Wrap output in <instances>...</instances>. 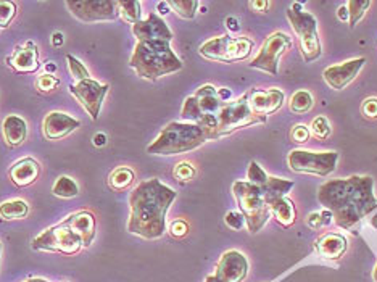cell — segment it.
<instances>
[{
    "label": "cell",
    "instance_id": "1",
    "mask_svg": "<svg viewBox=\"0 0 377 282\" xmlns=\"http://www.w3.org/2000/svg\"><path fill=\"white\" fill-rule=\"evenodd\" d=\"M318 202L332 213L335 224L353 229L361 219L377 212L374 179L371 176L330 179L319 186Z\"/></svg>",
    "mask_w": 377,
    "mask_h": 282
},
{
    "label": "cell",
    "instance_id": "2",
    "mask_svg": "<svg viewBox=\"0 0 377 282\" xmlns=\"http://www.w3.org/2000/svg\"><path fill=\"white\" fill-rule=\"evenodd\" d=\"M176 197L178 192L157 178L139 184L129 196L128 233L147 240L162 237L167 230V213Z\"/></svg>",
    "mask_w": 377,
    "mask_h": 282
},
{
    "label": "cell",
    "instance_id": "3",
    "mask_svg": "<svg viewBox=\"0 0 377 282\" xmlns=\"http://www.w3.org/2000/svg\"><path fill=\"white\" fill-rule=\"evenodd\" d=\"M129 66L136 71L139 78L157 81L163 76L183 70L184 63L173 52L168 40H142L134 49Z\"/></svg>",
    "mask_w": 377,
    "mask_h": 282
},
{
    "label": "cell",
    "instance_id": "4",
    "mask_svg": "<svg viewBox=\"0 0 377 282\" xmlns=\"http://www.w3.org/2000/svg\"><path fill=\"white\" fill-rule=\"evenodd\" d=\"M208 141H211L210 134L199 125L173 121L164 126L157 139L147 147V153L162 157L179 155L192 152Z\"/></svg>",
    "mask_w": 377,
    "mask_h": 282
},
{
    "label": "cell",
    "instance_id": "5",
    "mask_svg": "<svg viewBox=\"0 0 377 282\" xmlns=\"http://www.w3.org/2000/svg\"><path fill=\"white\" fill-rule=\"evenodd\" d=\"M224 102L218 97V89L211 84H205L197 89L194 95L185 99L180 116L200 127L210 134L213 141V134L218 125V115L223 109Z\"/></svg>",
    "mask_w": 377,
    "mask_h": 282
},
{
    "label": "cell",
    "instance_id": "6",
    "mask_svg": "<svg viewBox=\"0 0 377 282\" xmlns=\"http://www.w3.org/2000/svg\"><path fill=\"white\" fill-rule=\"evenodd\" d=\"M232 194L239 205L240 213L244 214L247 228L252 234L260 233L271 218L270 205L266 200V189L255 186L249 181H236L232 184Z\"/></svg>",
    "mask_w": 377,
    "mask_h": 282
},
{
    "label": "cell",
    "instance_id": "7",
    "mask_svg": "<svg viewBox=\"0 0 377 282\" xmlns=\"http://www.w3.org/2000/svg\"><path fill=\"white\" fill-rule=\"evenodd\" d=\"M266 120L268 118L258 115L256 110L253 109L249 92H245L239 99L227 102L223 105L218 115V125H216L213 141L229 136L237 130H242V127L261 125V123H266Z\"/></svg>",
    "mask_w": 377,
    "mask_h": 282
},
{
    "label": "cell",
    "instance_id": "8",
    "mask_svg": "<svg viewBox=\"0 0 377 282\" xmlns=\"http://www.w3.org/2000/svg\"><path fill=\"white\" fill-rule=\"evenodd\" d=\"M287 19L291 22L293 33L297 34L303 60L307 63L318 60L323 54L321 42L318 36V22L311 13L303 12V5L293 2L292 7L287 10Z\"/></svg>",
    "mask_w": 377,
    "mask_h": 282
},
{
    "label": "cell",
    "instance_id": "9",
    "mask_svg": "<svg viewBox=\"0 0 377 282\" xmlns=\"http://www.w3.org/2000/svg\"><path fill=\"white\" fill-rule=\"evenodd\" d=\"M253 47H255V42L249 38L220 36V38H213L201 44L199 52L206 60L234 63V61L249 58Z\"/></svg>",
    "mask_w": 377,
    "mask_h": 282
},
{
    "label": "cell",
    "instance_id": "10",
    "mask_svg": "<svg viewBox=\"0 0 377 282\" xmlns=\"http://www.w3.org/2000/svg\"><path fill=\"white\" fill-rule=\"evenodd\" d=\"M31 247L40 252H59L63 255H76L82 249L81 239L70 229L68 223L61 221L45 229L43 234L33 239Z\"/></svg>",
    "mask_w": 377,
    "mask_h": 282
},
{
    "label": "cell",
    "instance_id": "11",
    "mask_svg": "<svg viewBox=\"0 0 377 282\" xmlns=\"http://www.w3.org/2000/svg\"><path fill=\"white\" fill-rule=\"evenodd\" d=\"M288 168L293 173L314 174V176L326 178L337 168V152H309V150H292L287 157Z\"/></svg>",
    "mask_w": 377,
    "mask_h": 282
},
{
    "label": "cell",
    "instance_id": "12",
    "mask_svg": "<svg viewBox=\"0 0 377 282\" xmlns=\"http://www.w3.org/2000/svg\"><path fill=\"white\" fill-rule=\"evenodd\" d=\"M292 47V38L282 31H276L268 36L263 42L260 52L253 58L249 66L253 70H261L270 73L271 76H277L279 73V60L281 56Z\"/></svg>",
    "mask_w": 377,
    "mask_h": 282
},
{
    "label": "cell",
    "instance_id": "13",
    "mask_svg": "<svg viewBox=\"0 0 377 282\" xmlns=\"http://www.w3.org/2000/svg\"><path fill=\"white\" fill-rule=\"evenodd\" d=\"M66 7L75 18L84 23L115 22L120 17L118 2L115 0H77V2H66Z\"/></svg>",
    "mask_w": 377,
    "mask_h": 282
},
{
    "label": "cell",
    "instance_id": "14",
    "mask_svg": "<svg viewBox=\"0 0 377 282\" xmlns=\"http://www.w3.org/2000/svg\"><path fill=\"white\" fill-rule=\"evenodd\" d=\"M110 86L100 84L94 79H86L81 83L70 86V94L79 102L82 109L91 116L92 121H97L100 116L102 104L105 100Z\"/></svg>",
    "mask_w": 377,
    "mask_h": 282
},
{
    "label": "cell",
    "instance_id": "15",
    "mask_svg": "<svg viewBox=\"0 0 377 282\" xmlns=\"http://www.w3.org/2000/svg\"><path fill=\"white\" fill-rule=\"evenodd\" d=\"M249 274V260L239 250H227L211 276L215 282H244Z\"/></svg>",
    "mask_w": 377,
    "mask_h": 282
},
{
    "label": "cell",
    "instance_id": "16",
    "mask_svg": "<svg viewBox=\"0 0 377 282\" xmlns=\"http://www.w3.org/2000/svg\"><path fill=\"white\" fill-rule=\"evenodd\" d=\"M366 63V58H353L347 60L340 65H332L324 70L323 78L329 84L330 89L342 91L358 76L360 70Z\"/></svg>",
    "mask_w": 377,
    "mask_h": 282
},
{
    "label": "cell",
    "instance_id": "17",
    "mask_svg": "<svg viewBox=\"0 0 377 282\" xmlns=\"http://www.w3.org/2000/svg\"><path fill=\"white\" fill-rule=\"evenodd\" d=\"M132 34L136 36L137 42H142V40H168V42H171L173 40L171 29L157 13H151L146 19H141L134 24Z\"/></svg>",
    "mask_w": 377,
    "mask_h": 282
},
{
    "label": "cell",
    "instance_id": "18",
    "mask_svg": "<svg viewBox=\"0 0 377 282\" xmlns=\"http://www.w3.org/2000/svg\"><path fill=\"white\" fill-rule=\"evenodd\" d=\"M81 126V121L76 118L66 115L63 111H52L44 118V137L47 141H59L70 136Z\"/></svg>",
    "mask_w": 377,
    "mask_h": 282
},
{
    "label": "cell",
    "instance_id": "19",
    "mask_svg": "<svg viewBox=\"0 0 377 282\" xmlns=\"http://www.w3.org/2000/svg\"><path fill=\"white\" fill-rule=\"evenodd\" d=\"M8 66L17 71V73H36L39 70V50L33 40L23 45H18L15 49L12 56L7 58Z\"/></svg>",
    "mask_w": 377,
    "mask_h": 282
},
{
    "label": "cell",
    "instance_id": "20",
    "mask_svg": "<svg viewBox=\"0 0 377 282\" xmlns=\"http://www.w3.org/2000/svg\"><path fill=\"white\" fill-rule=\"evenodd\" d=\"M70 229L81 239L82 247H91L95 237V217L87 210L70 214L66 218Z\"/></svg>",
    "mask_w": 377,
    "mask_h": 282
},
{
    "label": "cell",
    "instance_id": "21",
    "mask_svg": "<svg viewBox=\"0 0 377 282\" xmlns=\"http://www.w3.org/2000/svg\"><path fill=\"white\" fill-rule=\"evenodd\" d=\"M314 249H316L318 255L324 260H339L347 252L348 242L342 234L328 233L316 239Z\"/></svg>",
    "mask_w": 377,
    "mask_h": 282
},
{
    "label": "cell",
    "instance_id": "22",
    "mask_svg": "<svg viewBox=\"0 0 377 282\" xmlns=\"http://www.w3.org/2000/svg\"><path fill=\"white\" fill-rule=\"evenodd\" d=\"M2 134L5 143L10 148H17L28 137V125L22 116L8 115L2 123Z\"/></svg>",
    "mask_w": 377,
    "mask_h": 282
},
{
    "label": "cell",
    "instance_id": "23",
    "mask_svg": "<svg viewBox=\"0 0 377 282\" xmlns=\"http://www.w3.org/2000/svg\"><path fill=\"white\" fill-rule=\"evenodd\" d=\"M39 176V163L34 158H23L10 169V179L15 186L28 187L36 182Z\"/></svg>",
    "mask_w": 377,
    "mask_h": 282
},
{
    "label": "cell",
    "instance_id": "24",
    "mask_svg": "<svg viewBox=\"0 0 377 282\" xmlns=\"http://www.w3.org/2000/svg\"><path fill=\"white\" fill-rule=\"evenodd\" d=\"M270 212L272 217L276 218V221L284 226V228H291V226L295 223V205H293V202L288 197H281L275 200V202L270 205Z\"/></svg>",
    "mask_w": 377,
    "mask_h": 282
},
{
    "label": "cell",
    "instance_id": "25",
    "mask_svg": "<svg viewBox=\"0 0 377 282\" xmlns=\"http://www.w3.org/2000/svg\"><path fill=\"white\" fill-rule=\"evenodd\" d=\"M134 179H136V174H134L131 168L120 166L110 173V176H108V186H110L111 191L123 192L132 186Z\"/></svg>",
    "mask_w": 377,
    "mask_h": 282
},
{
    "label": "cell",
    "instance_id": "26",
    "mask_svg": "<svg viewBox=\"0 0 377 282\" xmlns=\"http://www.w3.org/2000/svg\"><path fill=\"white\" fill-rule=\"evenodd\" d=\"M29 205L22 198L7 200V202L0 203V218L5 221H12V219H23L28 217Z\"/></svg>",
    "mask_w": 377,
    "mask_h": 282
},
{
    "label": "cell",
    "instance_id": "27",
    "mask_svg": "<svg viewBox=\"0 0 377 282\" xmlns=\"http://www.w3.org/2000/svg\"><path fill=\"white\" fill-rule=\"evenodd\" d=\"M118 12L125 23L136 24L142 19V5L137 0H128V2H118Z\"/></svg>",
    "mask_w": 377,
    "mask_h": 282
},
{
    "label": "cell",
    "instance_id": "28",
    "mask_svg": "<svg viewBox=\"0 0 377 282\" xmlns=\"http://www.w3.org/2000/svg\"><path fill=\"white\" fill-rule=\"evenodd\" d=\"M52 194L60 198H73L79 194V187L70 176H60L52 186Z\"/></svg>",
    "mask_w": 377,
    "mask_h": 282
},
{
    "label": "cell",
    "instance_id": "29",
    "mask_svg": "<svg viewBox=\"0 0 377 282\" xmlns=\"http://www.w3.org/2000/svg\"><path fill=\"white\" fill-rule=\"evenodd\" d=\"M314 99L313 95L309 94L308 91H297L295 94L291 97V102H288V109L295 115H303L313 109Z\"/></svg>",
    "mask_w": 377,
    "mask_h": 282
},
{
    "label": "cell",
    "instance_id": "30",
    "mask_svg": "<svg viewBox=\"0 0 377 282\" xmlns=\"http://www.w3.org/2000/svg\"><path fill=\"white\" fill-rule=\"evenodd\" d=\"M169 8L178 13V17L184 19H194L199 10L197 0H169Z\"/></svg>",
    "mask_w": 377,
    "mask_h": 282
},
{
    "label": "cell",
    "instance_id": "31",
    "mask_svg": "<svg viewBox=\"0 0 377 282\" xmlns=\"http://www.w3.org/2000/svg\"><path fill=\"white\" fill-rule=\"evenodd\" d=\"M371 7L369 0H364V2H360V0H350L347 3L348 8V26L355 28L356 23L360 22L361 18L364 17V13L368 12V8Z\"/></svg>",
    "mask_w": 377,
    "mask_h": 282
},
{
    "label": "cell",
    "instance_id": "32",
    "mask_svg": "<svg viewBox=\"0 0 377 282\" xmlns=\"http://www.w3.org/2000/svg\"><path fill=\"white\" fill-rule=\"evenodd\" d=\"M66 61H68V71L70 75L76 79V83H81V81L91 79L89 70L86 68L84 63L81 60H77L75 55H66Z\"/></svg>",
    "mask_w": 377,
    "mask_h": 282
},
{
    "label": "cell",
    "instance_id": "33",
    "mask_svg": "<svg viewBox=\"0 0 377 282\" xmlns=\"http://www.w3.org/2000/svg\"><path fill=\"white\" fill-rule=\"evenodd\" d=\"M17 17V3L0 0V29L8 28Z\"/></svg>",
    "mask_w": 377,
    "mask_h": 282
},
{
    "label": "cell",
    "instance_id": "34",
    "mask_svg": "<svg viewBox=\"0 0 377 282\" xmlns=\"http://www.w3.org/2000/svg\"><path fill=\"white\" fill-rule=\"evenodd\" d=\"M195 173H197V171H195L194 165H192V163H189V162H180L173 169V176L179 182L192 181V179L195 178Z\"/></svg>",
    "mask_w": 377,
    "mask_h": 282
},
{
    "label": "cell",
    "instance_id": "35",
    "mask_svg": "<svg viewBox=\"0 0 377 282\" xmlns=\"http://www.w3.org/2000/svg\"><path fill=\"white\" fill-rule=\"evenodd\" d=\"M330 123L326 116L319 115L313 120L311 123V130H309V132H313V136H316L318 139H328V137L330 136Z\"/></svg>",
    "mask_w": 377,
    "mask_h": 282
},
{
    "label": "cell",
    "instance_id": "36",
    "mask_svg": "<svg viewBox=\"0 0 377 282\" xmlns=\"http://www.w3.org/2000/svg\"><path fill=\"white\" fill-rule=\"evenodd\" d=\"M247 178H249V182L255 184V186H263V184H266L268 179H270V176H268L265 169L258 165L256 162L250 163L249 173H247Z\"/></svg>",
    "mask_w": 377,
    "mask_h": 282
},
{
    "label": "cell",
    "instance_id": "37",
    "mask_svg": "<svg viewBox=\"0 0 377 282\" xmlns=\"http://www.w3.org/2000/svg\"><path fill=\"white\" fill-rule=\"evenodd\" d=\"M59 86H60V79L56 78L55 75H49V73H44L43 76H39L38 81H36V87H38V91L40 92H52V91H55Z\"/></svg>",
    "mask_w": 377,
    "mask_h": 282
},
{
    "label": "cell",
    "instance_id": "38",
    "mask_svg": "<svg viewBox=\"0 0 377 282\" xmlns=\"http://www.w3.org/2000/svg\"><path fill=\"white\" fill-rule=\"evenodd\" d=\"M224 223L227 228H231L234 230H240L244 226H247L244 214H242L240 212H227L224 217Z\"/></svg>",
    "mask_w": 377,
    "mask_h": 282
},
{
    "label": "cell",
    "instance_id": "39",
    "mask_svg": "<svg viewBox=\"0 0 377 282\" xmlns=\"http://www.w3.org/2000/svg\"><path fill=\"white\" fill-rule=\"evenodd\" d=\"M309 136H311V132L305 125H295L291 131V139L295 143H305L309 139Z\"/></svg>",
    "mask_w": 377,
    "mask_h": 282
},
{
    "label": "cell",
    "instance_id": "40",
    "mask_svg": "<svg viewBox=\"0 0 377 282\" xmlns=\"http://www.w3.org/2000/svg\"><path fill=\"white\" fill-rule=\"evenodd\" d=\"M187 233H189V226L184 219H176V221H173L171 224H169V234H171L173 237H176V239L185 237Z\"/></svg>",
    "mask_w": 377,
    "mask_h": 282
},
{
    "label": "cell",
    "instance_id": "41",
    "mask_svg": "<svg viewBox=\"0 0 377 282\" xmlns=\"http://www.w3.org/2000/svg\"><path fill=\"white\" fill-rule=\"evenodd\" d=\"M361 113H363L366 118H371V120L377 118V99L376 97H369V99H366L363 104H361Z\"/></svg>",
    "mask_w": 377,
    "mask_h": 282
},
{
    "label": "cell",
    "instance_id": "42",
    "mask_svg": "<svg viewBox=\"0 0 377 282\" xmlns=\"http://www.w3.org/2000/svg\"><path fill=\"white\" fill-rule=\"evenodd\" d=\"M307 224H308V228H311V229H319V228H323V226H326L324 224L321 213H309L307 218Z\"/></svg>",
    "mask_w": 377,
    "mask_h": 282
},
{
    "label": "cell",
    "instance_id": "43",
    "mask_svg": "<svg viewBox=\"0 0 377 282\" xmlns=\"http://www.w3.org/2000/svg\"><path fill=\"white\" fill-rule=\"evenodd\" d=\"M250 7L255 10V12H268V8H270V2L268 0H253L250 2Z\"/></svg>",
    "mask_w": 377,
    "mask_h": 282
},
{
    "label": "cell",
    "instance_id": "44",
    "mask_svg": "<svg viewBox=\"0 0 377 282\" xmlns=\"http://www.w3.org/2000/svg\"><path fill=\"white\" fill-rule=\"evenodd\" d=\"M226 28L231 31V33H237V31L240 29L239 26V19L234 18V17H227L226 18Z\"/></svg>",
    "mask_w": 377,
    "mask_h": 282
},
{
    "label": "cell",
    "instance_id": "45",
    "mask_svg": "<svg viewBox=\"0 0 377 282\" xmlns=\"http://www.w3.org/2000/svg\"><path fill=\"white\" fill-rule=\"evenodd\" d=\"M92 142H94L95 147H105L107 146V136L103 132H97V134L92 137Z\"/></svg>",
    "mask_w": 377,
    "mask_h": 282
},
{
    "label": "cell",
    "instance_id": "46",
    "mask_svg": "<svg viewBox=\"0 0 377 282\" xmlns=\"http://www.w3.org/2000/svg\"><path fill=\"white\" fill-rule=\"evenodd\" d=\"M218 97L224 104H227V102H231L232 99V92L231 89H227V87H221V89H218Z\"/></svg>",
    "mask_w": 377,
    "mask_h": 282
},
{
    "label": "cell",
    "instance_id": "47",
    "mask_svg": "<svg viewBox=\"0 0 377 282\" xmlns=\"http://www.w3.org/2000/svg\"><path fill=\"white\" fill-rule=\"evenodd\" d=\"M157 12H158V17H164V15H168L169 12H171V8H169V3L168 2H158L157 3Z\"/></svg>",
    "mask_w": 377,
    "mask_h": 282
},
{
    "label": "cell",
    "instance_id": "48",
    "mask_svg": "<svg viewBox=\"0 0 377 282\" xmlns=\"http://www.w3.org/2000/svg\"><path fill=\"white\" fill-rule=\"evenodd\" d=\"M63 42H65V38L61 33H55L54 36H52V45H54V47H61Z\"/></svg>",
    "mask_w": 377,
    "mask_h": 282
},
{
    "label": "cell",
    "instance_id": "49",
    "mask_svg": "<svg viewBox=\"0 0 377 282\" xmlns=\"http://www.w3.org/2000/svg\"><path fill=\"white\" fill-rule=\"evenodd\" d=\"M337 18L340 22H347L348 23V8L347 7H340L337 10Z\"/></svg>",
    "mask_w": 377,
    "mask_h": 282
},
{
    "label": "cell",
    "instance_id": "50",
    "mask_svg": "<svg viewBox=\"0 0 377 282\" xmlns=\"http://www.w3.org/2000/svg\"><path fill=\"white\" fill-rule=\"evenodd\" d=\"M321 214H323V219H324V224H326V226H329L330 223H332V213H330L329 212V210H324V212H321Z\"/></svg>",
    "mask_w": 377,
    "mask_h": 282
},
{
    "label": "cell",
    "instance_id": "51",
    "mask_svg": "<svg viewBox=\"0 0 377 282\" xmlns=\"http://www.w3.org/2000/svg\"><path fill=\"white\" fill-rule=\"evenodd\" d=\"M45 70H47V73H49V75H54L55 71H56V65H55V63H52V61H49V63L45 65Z\"/></svg>",
    "mask_w": 377,
    "mask_h": 282
},
{
    "label": "cell",
    "instance_id": "52",
    "mask_svg": "<svg viewBox=\"0 0 377 282\" xmlns=\"http://www.w3.org/2000/svg\"><path fill=\"white\" fill-rule=\"evenodd\" d=\"M371 224H373V228H376V229H377V213L374 214L373 218H371Z\"/></svg>",
    "mask_w": 377,
    "mask_h": 282
},
{
    "label": "cell",
    "instance_id": "53",
    "mask_svg": "<svg viewBox=\"0 0 377 282\" xmlns=\"http://www.w3.org/2000/svg\"><path fill=\"white\" fill-rule=\"evenodd\" d=\"M24 282H49V281L40 279V278H34V279H28V281H24Z\"/></svg>",
    "mask_w": 377,
    "mask_h": 282
},
{
    "label": "cell",
    "instance_id": "54",
    "mask_svg": "<svg viewBox=\"0 0 377 282\" xmlns=\"http://www.w3.org/2000/svg\"><path fill=\"white\" fill-rule=\"evenodd\" d=\"M373 279H374V282H377V263H376L374 269H373Z\"/></svg>",
    "mask_w": 377,
    "mask_h": 282
},
{
    "label": "cell",
    "instance_id": "55",
    "mask_svg": "<svg viewBox=\"0 0 377 282\" xmlns=\"http://www.w3.org/2000/svg\"><path fill=\"white\" fill-rule=\"evenodd\" d=\"M205 282H215L213 279H211V276H206V279H205Z\"/></svg>",
    "mask_w": 377,
    "mask_h": 282
},
{
    "label": "cell",
    "instance_id": "56",
    "mask_svg": "<svg viewBox=\"0 0 377 282\" xmlns=\"http://www.w3.org/2000/svg\"><path fill=\"white\" fill-rule=\"evenodd\" d=\"M0 253H2V244H0Z\"/></svg>",
    "mask_w": 377,
    "mask_h": 282
}]
</instances>
